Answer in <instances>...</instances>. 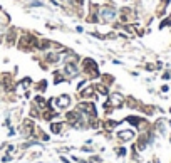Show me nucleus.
<instances>
[{"label": "nucleus", "instance_id": "1", "mask_svg": "<svg viewBox=\"0 0 171 163\" xmlns=\"http://www.w3.org/2000/svg\"><path fill=\"white\" fill-rule=\"evenodd\" d=\"M82 69L86 72H92L94 76H99V71H97V64L92 61V59H84L82 61Z\"/></svg>", "mask_w": 171, "mask_h": 163}, {"label": "nucleus", "instance_id": "2", "mask_svg": "<svg viewBox=\"0 0 171 163\" xmlns=\"http://www.w3.org/2000/svg\"><path fill=\"white\" fill-rule=\"evenodd\" d=\"M101 15H102V20L104 22H111V20H114V17H116V12H114V8H102V12H101Z\"/></svg>", "mask_w": 171, "mask_h": 163}, {"label": "nucleus", "instance_id": "3", "mask_svg": "<svg viewBox=\"0 0 171 163\" xmlns=\"http://www.w3.org/2000/svg\"><path fill=\"white\" fill-rule=\"evenodd\" d=\"M77 110H79V111L82 110L84 113H87V115H94L96 116V106L92 104V103H81Z\"/></svg>", "mask_w": 171, "mask_h": 163}, {"label": "nucleus", "instance_id": "4", "mask_svg": "<svg viewBox=\"0 0 171 163\" xmlns=\"http://www.w3.org/2000/svg\"><path fill=\"white\" fill-rule=\"evenodd\" d=\"M64 72H66V76H67V77H74L79 71H77V67H76V64H74V62H67V64H66V67H64Z\"/></svg>", "mask_w": 171, "mask_h": 163}, {"label": "nucleus", "instance_id": "5", "mask_svg": "<svg viewBox=\"0 0 171 163\" xmlns=\"http://www.w3.org/2000/svg\"><path fill=\"white\" fill-rule=\"evenodd\" d=\"M118 136H119V140H121V141H129L131 138L134 136V133L131 131V130H126V131H121Z\"/></svg>", "mask_w": 171, "mask_h": 163}, {"label": "nucleus", "instance_id": "6", "mask_svg": "<svg viewBox=\"0 0 171 163\" xmlns=\"http://www.w3.org/2000/svg\"><path fill=\"white\" fill-rule=\"evenodd\" d=\"M56 103H57V106H59V108H67V106H69V103H71V99L67 96H61Z\"/></svg>", "mask_w": 171, "mask_h": 163}, {"label": "nucleus", "instance_id": "7", "mask_svg": "<svg viewBox=\"0 0 171 163\" xmlns=\"http://www.w3.org/2000/svg\"><path fill=\"white\" fill-rule=\"evenodd\" d=\"M67 120H69L71 123H77V120H79V113H77V111L67 113Z\"/></svg>", "mask_w": 171, "mask_h": 163}, {"label": "nucleus", "instance_id": "8", "mask_svg": "<svg viewBox=\"0 0 171 163\" xmlns=\"http://www.w3.org/2000/svg\"><path fill=\"white\" fill-rule=\"evenodd\" d=\"M92 94H94V86L87 87V89H84V91L81 93V96H82V98H91Z\"/></svg>", "mask_w": 171, "mask_h": 163}, {"label": "nucleus", "instance_id": "9", "mask_svg": "<svg viewBox=\"0 0 171 163\" xmlns=\"http://www.w3.org/2000/svg\"><path fill=\"white\" fill-rule=\"evenodd\" d=\"M61 128H62L61 123H54V125H51V130H52L54 133H59V131H61Z\"/></svg>", "mask_w": 171, "mask_h": 163}, {"label": "nucleus", "instance_id": "10", "mask_svg": "<svg viewBox=\"0 0 171 163\" xmlns=\"http://www.w3.org/2000/svg\"><path fill=\"white\" fill-rule=\"evenodd\" d=\"M94 91H99L101 94H107V87H104V86H96Z\"/></svg>", "mask_w": 171, "mask_h": 163}, {"label": "nucleus", "instance_id": "11", "mask_svg": "<svg viewBox=\"0 0 171 163\" xmlns=\"http://www.w3.org/2000/svg\"><path fill=\"white\" fill-rule=\"evenodd\" d=\"M24 130H25L27 133L32 131V121H25V125H24Z\"/></svg>", "mask_w": 171, "mask_h": 163}, {"label": "nucleus", "instance_id": "12", "mask_svg": "<svg viewBox=\"0 0 171 163\" xmlns=\"http://www.w3.org/2000/svg\"><path fill=\"white\" fill-rule=\"evenodd\" d=\"M114 126H118V123H116V121H106V128H107V130H112Z\"/></svg>", "mask_w": 171, "mask_h": 163}, {"label": "nucleus", "instance_id": "13", "mask_svg": "<svg viewBox=\"0 0 171 163\" xmlns=\"http://www.w3.org/2000/svg\"><path fill=\"white\" fill-rule=\"evenodd\" d=\"M49 61H51V62H57V61H59V56H56V54H49Z\"/></svg>", "mask_w": 171, "mask_h": 163}, {"label": "nucleus", "instance_id": "14", "mask_svg": "<svg viewBox=\"0 0 171 163\" xmlns=\"http://www.w3.org/2000/svg\"><path fill=\"white\" fill-rule=\"evenodd\" d=\"M35 101L39 103V104H45V99H44L42 96H37V98H35Z\"/></svg>", "mask_w": 171, "mask_h": 163}]
</instances>
